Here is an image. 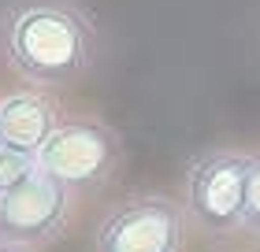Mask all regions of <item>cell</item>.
I'll list each match as a JSON object with an SVG mask.
<instances>
[{
    "mask_svg": "<svg viewBox=\"0 0 260 252\" xmlns=\"http://www.w3.org/2000/svg\"><path fill=\"white\" fill-rule=\"evenodd\" d=\"M0 252H38V248H26V245H4V241H0Z\"/></svg>",
    "mask_w": 260,
    "mask_h": 252,
    "instance_id": "cell-9",
    "label": "cell"
},
{
    "mask_svg": "<svg viewBox=\"0 0 260 252\" xmlns=\"http://www.w3.org/2000/svg\"><path fill=\"white\" fill-rule=\"evenodd\" d=\"M0 145H4V130H0Z\"/></svg>",
    "mask_w": 260,
    "mask_h": 252,
    "instance_id": "cell-10",
    "label": "cell"
},
{
    "mask_svg": "<svg viewBox=\"0 0 260 252\" xmlns=\"http://www.w3.org/2000/svg\"><path fill=\"white\" fill-rule=\"evenodd\" d=\"M249 163L253 152L216 149L193 156L186 167V219L205 234L245 230V200H249Z\"/></svg>",
    "mask_w": 260,
    "mask_h": 252,
    "instance_id": "cell-2",
    "label": "cell"
},
{
    "mask_svg": "<svg viewBox=\"0 0 260 252\" xmlns=\"http://www.w3.org/2000/svg\"><path fill=\"white\" fill-rule=\"evenodd\" d=\"M0 49L30 86H71L93 67L97 33L71 0H8L0 8Z\"/></svg>",
    "mask_w": 260,
    "mask_h": 252,
    "instance_id": "cell-1",
    "label": "cell"
},
{
    "mask_svg": "<svg viewBox=\"0 0 260 252\" xmlns=\"http://www.w3.org/2000/svg\"><path fill=\"white\" fill-rule=\"evenodd\" d=\"M186 208L171 197H130L101 215L97 252H182Z\"/></svg>",
    "mask_w": 260,
    "mask_h": 252,
    "instance_id": "cell-4",
    "label": "cell"
},
{
    "mask_svg": "<svg viewBox=\"0 0 260 252\" xmlns=\"http://www.w3.org/2000/svg\"><path fill=\"white\" fill-rule=\"evenodd\" d=\"M60 123H63V119H60V112H56V104L49 97H41L38 86L8 93V97L0 100V130H4L8 145L41 152L45 141L56 134Z\"/></svg>",
    "mask_w": 260,
    "mask_h": 252,
    "instance_id": "cell-6",
    "label": "cell"
},
{
    "mask_svg": "<svg viewBox=\"0 0 260 252\" xmlns=\"http://www.w3.org/2000/svg\"><path fill=\"white\" fill-rule=\"evenodd\" d=\"M245 230L260 234V152H253L249 163V200H245Z\"/></svg>",
    "mask_w": 260,
    "mask_h": 252,
    "instance_id": "cell-8",
    "label": "cell"
},
{
    "mask_svg": "<svg viewBox=\"0 0 260 252\" xmlns=\"http://www.w3.org/2000/svg\"><path fill=\"white\" fill-rule=\"evenodd\" d=\"M38 160L67 189H97L115 174V167L123 160V145L115 130L104 126L101 119L78 115L56 126V134L45 141Z\"/></svg>",
    "mask_w": 260,
    "mask_h": 252,
    "instance_id": "cell-3",
    "label": "cell"
},
{
    "mask_svg": "<svg viewBox=\"0 0 260 252\" xmlns=\"http://www.w3.org/2000/svg\"><path fill=\"white\" fill-rule=\"evenodd\" d=\"M38 167H41L38 152L19 149V145H8V141H4V145H0V189L19 186L22 178H30Z\"/></svg>",
    "mask_w": 260,
    "mask_h": 252,
    "instance_id": "cell-7",
    "label": "cell"
},
{
    "mask_svg": "<svg viewBox=\"0 0 260 252\" xmlns=\"http://www.w3.org/2000/svg\"><path fill=\"white\" fill-rule=\"evenodd\" d=\"M71 193L56 174L38 167L19 186L0 189V241L41 248L63 234L71 219Z\"/></svg>",
    "mask_w": 260,
    "mask_h": 252,
    "instance_id": "cell-5",
    "label": "cell"
}]
</instances>
